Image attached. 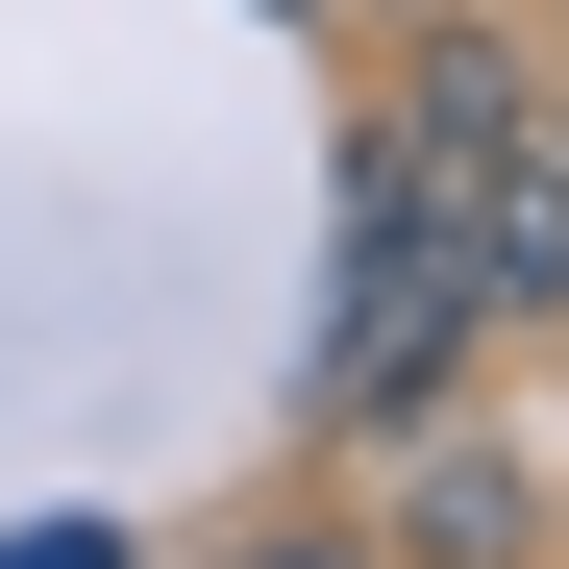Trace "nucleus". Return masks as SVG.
I'll return each mask as SVG.
<instances>
[{"label": "nucleus", "mask_w": 569, "mask_h": 569, "mask_svg": "<svg viewBox=\"0 0 569 569\" xmlns=\"http://www.w3.org/2000/svg\"><path fill=\"white\" fill-rule=\"evenodd\" d=\"M470 397V272H446V173L347 124V298H322V421L347 446H421Z\"/></svg>", "instance_id": "obj_1"}, {"label": "nucleus", "mask_w": 569, "mask_h": 569, "mask_svg": "<svg viewBox=\"0 0 569 569\" xmlns=\"http://www.w3.org/2000/svg\"><path fill=\"white\" fill-rule=\"evenodd\" d=\"M446 272H470V347H569V149H470L446 173Z\"/></svg>", "instance_id": "obj_2"}, {"label": "nucleus", "mask_w": 569, "mask_h": 569, "mask_svg": "<svg viewBox=\"0 0 569 569\" xmlns=\"http://www.w3.org/2000/svg\"><path fill=\"white\" fill-rule=\"evenodd\" d=\"M545 124V74H520V26L496 0H421L397 26V74H371V149H421V173H470V149H520Z\"/></svg>", "instance_id": "obj_3"}, {"label": "nucleus", "mask_w": 569, "mask_h": 569, "mask_svg": "<svg viewBox=\"0 0 569 569\" xmlns=\"http://www.w3.org/2000/svg\"><path fill=\"white\" fill-rule=\"evenodd\" d=\"M397 520H421V569H496V545H520V470H496V446H421Z\"/></svg>", "instance_id": "obj_4"}, {"label": "nucleus", "mask_w": 569, "mask_h": 569, "mask_svg": "<svg viewBox=\"0 0 569 569\" xmlns=\"http://www.w3.org/2000/svg\"><path fill=\"white\" fill-rule=\"evenodd\" d=\"M223 569H347V520H248V545H223Z\"/></svg>", "instance_id": "obj_5"}, {"label": "nucleus", "mask_w": 569, "mask_h": 569, "mask_svg": "<svg viewBox=\"0 0 569 569\" xmlns=\"http://www.w3.org/2000/svg\"><path fill=\"white\" fill-rule=\"evenodd\" d=\"M545 149H569V74H545Z\"/></svg>", "instance_id": "obj_6"}]
</instances>
